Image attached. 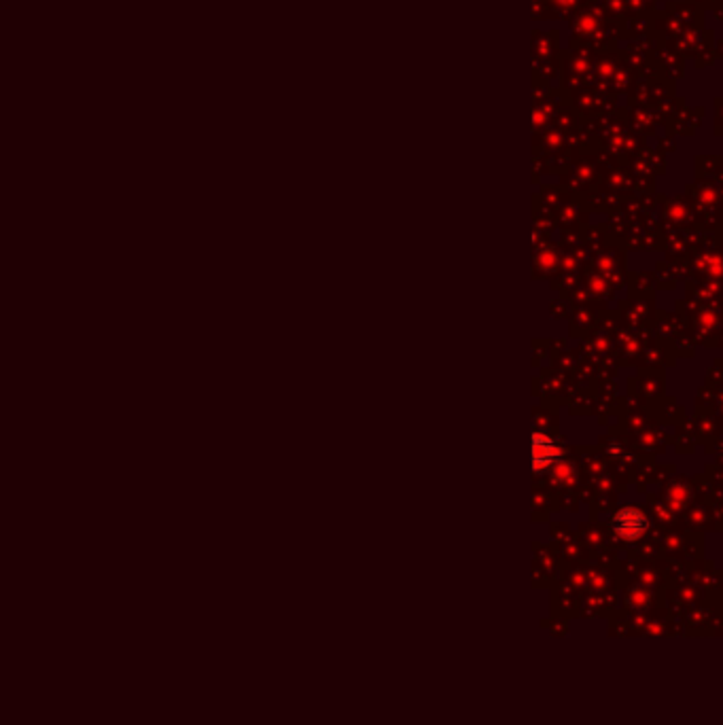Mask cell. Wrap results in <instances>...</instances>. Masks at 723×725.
Instances as JSON below:
<instances>
[{"instance_id":"obj_2","label":"cell","mask_w":723,"mask_h":725,"mask_svg":"<svg viewBox=\"0 0 723 725\" xmlns=\"http://www.w3.org/2000/svg\"><path fill=\"white\" fill-rule=\"evenodd\" d=\"M558 458V448L554 446L552 439H547L545 435H535L533 437V467L537 469H545L549 465H554Z\"/></svg>"},{"instance_id":"obj_1","label":"cell","mask_w":723,"mask_h":725,"mask_svg":"<svg viewBox=\"0 0 723 725\" xmlns=\"http://www.w3.org/2000/svg\"><path fill=\"white\" fill-rule=\"evenodd\" d=\"M611 526L622 539H628V541L639 539L647 530V515L634 507H626L615 513Z\"/></svg>"}]
</instances>
